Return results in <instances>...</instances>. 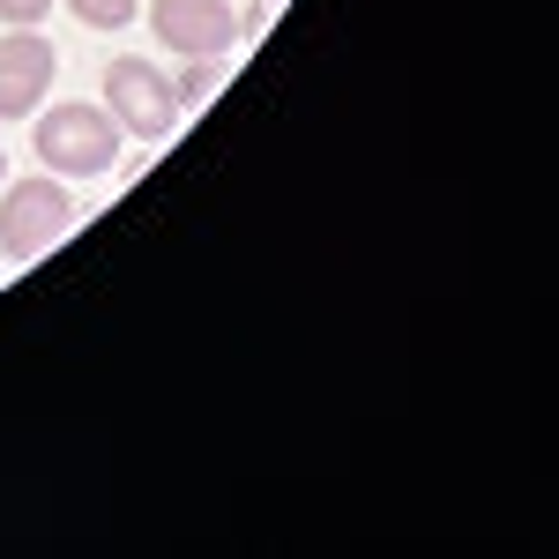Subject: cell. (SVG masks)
Returning <instances> with one entry per match:
<instances>
[{
  "instance_id": "8992f818",
  "label": "cell",
  "mask_w": 559,
  "mask_h": 559,
  "mask_svg": "<svg viewBox=\"0 0 559 559\" xmlns=\"http://www.w3.org/2000/svg\"><path fill=\"white\" fill-rule=\"evenodd\" d=\"M75 23H90V31H128L134 15H142V0H60Z\"/></svg>"
},
{
  "instance_id": "5b68a950",
  "label": "cell",
  "mask_w": 559,
  "mask_h": 559,
  "mask_svg": "<svg viewBox=\"0 0 559 559\" xmlns=\"http://www.w3.org/2000/svg\"><path fill=\"white\" fill-rule=\"evenodd\" d=\"M52 75H60V52L45 45V31H8L0 38V120H31Z\"/></svg>"
},
{
  "instance_id": "52a82bcc",
  "label": "cell",
  "mask_w": 559,
  "mask_h": 559,
  "mask_svg": "<svg viewBox=\"0 0 559 559\" xmlns=\"http://www.w3.org/2000/svg\"><path fill=\"white\" fill-rule=\"evenodd\" d=\"M45 15H52V0H0V23L8 31H45Z\"/></svg>"
},
{
  "instance_id": "9c48e42d",
  "label": "cell",
  "mask_w": 559,
  "mask_h": 559,
  "mask_svg": "<svg viewBox=\"0 0 559 559\" xmlns=\"http://www.w3.org/2000/svg\"><path fill=\"white\" fill-rule=\"evenodd\" d=\"M0 179H8V150H0Z\"/></svg>"
},
{
  "instance_id": "3957f363",
  "label": "cell",
  "mask_w": 559,
  "mask_h": 559,
  "mask_svg": "<svg viewBox=\"0 0 559 559\" xmlns=\"http://www.w3.org/2000/svg\"><path fill=\"white\" fill-rule=\"evenodd\" d=\"M105 112H112L120 134H134V142H173L179 120H187L173 75H157V60H142V52H120V60L105 68Z\"/></svg>"
},
{
  "instance_id": "277c9868",
  "label": "cell",
  "mask_w": 559,
  "mask_h": 559,
  "mask_svg": "<svg viewBox=\"0 0 559 559\" xmlns=\"http://www.w3.org/2000/svg\"><path fill=\"white\" fill-rule=\"evenodd\" d=\"M150 38L179 60H224L239 45L231 0H150Z\"/></svg>"
},
{
  "instance_id": "ba28073f",
  "label": "cell",
  "mask_w": 559,
  "mask_h": 559,
  "mask_svg": "<svg viewBox=\"0 0 559 559\" xmlns=\"http://www.w3.org/2000/svg\"><path fill=\"white\" fill-rule=\"evenodd\" d=\"M210 83H216V60H194L173 90H179V105H202V97H210Z\"/></svg>"
},
{
  "instance_id": "7a4b0ae2",
  "label": "cell",
  "mask_w": 559,
  "mask_h": 559,
  "mask_svg": "<svg viewBox=\"0 0 559 559\" xmlns=\"http://www.w3.org/2000/svg\"><path fill=\"white\" fill-rule=\"evenodd\" d=\"M75 231V194L68 179L31 173V179H0V254L8 261H38Z\"/></svg>"
},
{
  "instance_id": "6da1fadb",
  "label": "cell",
  "mask_w": 559,
  "mask_h": 559,
  "mask_svg": "<svg viewBox=\"0 0 559 559\" xmlns=\"http://www.w3.org/2000/svg\"><path fill=\"white\" fill-rule=\"evenodd\" d=\"M38 128H31V150H38V165L52 179H105L120 165V120L105 112V97H68V105H45L31 112Z\"/></svg>"
}]
</instances>
